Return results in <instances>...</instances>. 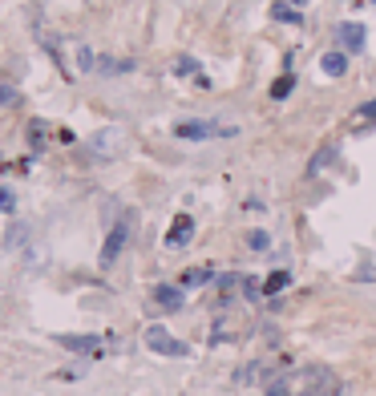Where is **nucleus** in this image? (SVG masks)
I'll return each mask as SVG.
<instances>
[{
  "instance_id": "11",
  "label": "nucleus",
  "mask_w": 376,
  "mask_h": 396,
  "mask_svg": "<svg viewBox=\"0 0 376 396\" xmlns=\"http://www.w3.org/2000/svg\"><path fill=\"white\" fill-rule=\"evenodd\" d=\"M320 69H324L328 77H344V73H348V53L344 49H328L324 57H320Z\"/></svg>"
},
{
  "instance_id": "1",
  "label": "nucleus",
  "mask_w": 376,
  "mask_h": 396,
  "mask_svg": "<svg viewBox=\"0 0 376 396\" xmlns=\"http://www.w3.org/2000/svg\"><path fill=\"white\" fill-rule=\"evenodd\" d=\"M130 235H134V215H122L114 227H110L105 243H101L98 263H101V267H114V263H117V255H122V251H126V243H130Z\"/></svg>"
},
{
  "instance_id": "21",
  "label": "nucleus",
  "mask_w": 376,
  "mask_h": 396,
  "mask_svg": "<svg viewBox=\"0 0 376 396\" xmlns=\"http://www.w3.org/2000/svg\"><path fill=\"white\" fill-rule=\"evenodd\" d=\"M247 247L251 251H271V235L267 231H251L247 235Z\"/></svg>"
},
{
  "instance_id": "22",
  "label": "nucleus",
  "mask_w": 376,
  "mask_h": 396,
  "mask_svg": "<svg viewBox=\"0 0 376 396\" xmlns=\"http://www.w3.org/2000/svg\"><path fill=\"white\" fill-rule=\"evenodd\" d=\"M25 235H29V227H20V223H13V227H8V235H4V247H17V243L25 239Z\"/></svg>"
},
{
  "instance_id": "17",
  "label": "nucleus",
  "mask_w": 376,
  "mask_h": 396,
  "mask_svg": "<svg viewBox=\"0 0 376 396\" xmlns=\"http://www.w3.org/2000/svg\"><path fill=\"white\" fill-rule=\"evenodd\" d=\"M263 396H295L292 392V376H271L267 380V388H263Z\"/></svg>"
},
{
  "instance_id": "4",
  "label": "nucleus",
  "mask_w": 376,
  "mask_h": 396,
  "mask_svg": "<svg viewBox=\"0 0 376 396\" xmlns=\"http://www.w3.org/2000/svg\"><path fill=\"white\" fill-rule=\"evenodd\" d=\"M295 396H340V380L332 376L328 368H308L304 372V388Z\"/></svg>"
},
{
  "instance_id": "8",
  "label": "nucleus",
  "mask_w": 376,
  "mask_h": 396,
  "mask_svg": "<svg viewBox=\"0 0 376 396\" xmlns=\"http://www.w3.org/2000/svg\"><path fill=\"white\" fill-rule=\"evenodd\" d=\"M182 291H186V287H179V283H158V287H154V303H158L162 312H182V303H186Z\"/></svg>"
},
{
  "instance_id": "9",
  "label": "nucleus",
  "mask_w": 376,
  "mask_h": 396,
  "mask_svg": "<svg viewBox=\"0 0 376 396\" xmlns=\"http://www.w3.org/2000/svg\"><path fill=\"white\" fill-rule=\"evenodd\" d=\"M89 150H93L98 158H114L117 150H122V130H98L89 138Z\"/></svg>"
},
{
  "instance_id": "20",
  "label": "nucleus",
  "mask_w": 376,
  "mask_h": 396,
  "mask_svg": "<svg viewBox=\"0 0 376 396\" xmlns=\"http://www.w3.org/2000/svg\"><path fill=\"white\" fill-rule=\"evenodd\" d=\"M13 211H17V190L0 186V215H13Z\"/></svg>"
},
{
  "instance_id": "5",
  "label": "nucleus",
  "mask_w": 376,
  "mask_h": 396,
  "mask_svg": "<svg viewBox=\"0 0 376 396\" xmlns=\"http://www.w3.org/2000/svg\"><path fill=\"white\" fill-rule=\"evenodd\" d=\"M336 41L344 45V53H360L368 41V29L360 20H344V25H336Z\"/></svg>"
},
{
  "instance_id": "18",
  "label": "nucleus",
  "mask_w": 376,
  "mask_h": 396,
  "mask_svg": "<svg viewBox=\"0 0 376 396\" xmlns=\"http://www.w3.org/2000/svg\"><path fill=\"white\" fill-rule=\"evenodd\" d=\"M45 138H49V126L45 121H29V146L45 150Z\"/></svg>"
},
{
  "instance_id": "24",
  "label": "nucleus",
  "mask_w": 376,
  "mask_h": 396,
  "mask_svg": "<svg viewBox=\"0 0 376 396\" xmlns=\"http://www.w3.org/2000/svg\"><path fill=\"white\" fill-rule=\"evenodd\" d=\"M77 69H85V73H89V69H98V57H93L89 49H77Z\"/></svg>"
},
{
  "instance_id": "23",
  "label": "nucleus",
  "mask_w": 376,
  "mask_h": 396,
  "mask_svg": "<svg viewBox=\"0 0 376 396\" xmlns=\"http://www.w3.org/2000/svg\"><path fill=\"white\" fill-rule=\"evenodd\" d=\"M20 93L13 89V85H0V110H8V105H17Z\"/></svg>"
},
{
  "instance_id": "15",
  "label": "nucleus",
  "mask_w": 376,
  "mask_h": 396,
  "mask_svg": "<svg viewBox=\"0 0 376 396\" xmlns=\"http://www.w3.org/2000/svg\"><path fill=\"white\" fill-rule=\"evenodd\" d=\"M174 73H179V77H195V81H202V77H207L195 57H179V61H174Z\"/></svg>"
},
{
  "instance_id": "14",
  "label": "nucleus",
  "mask_w": 376,
  "mask_h": 396,
  "mask_svg": "<svg viewBox=\"0 0 376 396\" xmlns=\"http://www.w3.org/2000/svg\"><path fill=\"white\" fill-rule=\"evenodd\" d=\"M283 287H292V271H271V275L263 279V296H279Z\"/></svg>"
},
{
  "instance_id": "3",
  "label": "nucleus",
  "mask_w": 376,
  "mask_h": 396,
  "mask_svg": "<svg viewBox=\"0 0 376 396\" xmlns=\"http://www.w3.org/2000/svg\"><path fill=\"white\" fill-rule=\"evenodd\" d=\"M182 142H207V138H235V126H219V121H179L174 126Z\"/></svg>"
},
{
  "instance_id": "2",
  "label": "nucleus",
  "mask_w": 376,
  "mask_h": 396,
  "mask_svg": "<svg viewBox=\"0 0 376 396\" xmlns=\"http://www.w3.org/2000/svg\"><path fill=\"white\" fill-rule=\"evenodd\" d=\"M142 340H146V348H150V352H158V356H174V360L190 356V348L182 344V340H174L162 324H150V328L142 331Z\"/></svg>"
},
{
  "instance_id": "25",
  "label": "nucleus",
  "mask_w": 376,
  "mask_h": 396,
  "mask_svg": "<svg viewBox=\"0 0 376 396\" xmlns=\"http://www.w3.org/2000/svg\"><path fill=\"white\" fill-rule=\"evenodd\" d=\"M356 117H360V121H376V98H372V101H364Z\"/></svg>"
},
{
  "instance_id": "19",
  "label": "nucleus",
  "mask_w": 376,
  "mask_h": 396,
  "mask_svg": "<svg viewBox=\"0 0 376 396\" xmlns=\"http://www.w3.org/2000/svg\"><path fill=\"white\" fill-rule=\"evenodd\" d=\"M292 89H295V77H292V73H283V77H279V81L271 85V98L283 101V98H292Z\"/></svg>"
},
{
  "instance_id": "26",
  "label": "nucleus",
  "mask_w": 376,
  "mask_h": 396,
  "mask_svg": "<svg viewBox=\"0 0 376 396\" xmlns=\"http://www.w3.org/2000/svg\"><path fill=\"white\" fill-rule=\"evenodd\" d=\"M287 4H295V8H304V4H308V0H287Z\"/></svg>"
},
{
  "instance_id": "7",
  "label": "nucleus",
  "mask_w": 376,
  "mask_h": 396,
  "mask_svg": "<svg viewBox=\"0 0 376 396\" xmlns=\"http://www.w3.org/2000/svg\"><path fill=\"white\" fill-rule=\"evenodd\" d=\"M190 239H195V218H190V215H174L170 231H166V247L179 251V247H186Z\"/></svg>"
},
{
  "instance_id": "6",
  "label": "nucleus",
  "mask_w": 376,
  "mask_h": 396,
  "mask_svg": "<svg viewBox=\"0 0 376 396\" xmlns=\"http://www.w3.org/2000/svg\"><path fill=\"white\" fill-rule=\"evenodd\" d=\"M57 344L65 348V352H77V356H93V352H101V336H77V331H61V336H57Z\"/></svg>"
},
{
  "instance_id": "13",
  "label": "nucleus",
  "mask_w": 376,
  "mask_h": 396,
  "mask_svg": "<svg viewBox=\"0 0 376 396\" xmlns=\"http://www.w3.org/2000/svg\"><path fill=\"white\" fill-rule=\"evenodd\" d=\"M214 279V267H190V271H182L179 287H207Z\"/></svg>"
},
{
  "instance_id": "16",
  "label": "nucleus",
  "mask_w": 376,
  "mask_h": 396,
  "mask_svg": "<svg viewBox=\"0 0 376 396\" xmlns=\"http://www.w3.org/2000/svg\"><path fill=\"white\" fill-rule=\"evenodd\" d=\"M130 69H134L130 57L126 61L122 57H98V73H130Z\"/></svg>"
},
{
  "instance_id": "10",
  "label": "nucleus",
  "mask_w": 376,
  "mask_h": 396,
  "mask_svg": "<svg viewBox=\"0 0 376 396\" xmlns=\"http://www.w3.org/2000/svg\"><path fill=\"white\" fill-rule=\"evenodd\" d=\"M336 158H340V146H332V142H328V146H320L316 154H311V162H308V178H320V174H324Z\"/></svg>"
},
{
  "instance_id": "12",
  "label": "nucleus",
  "mask_w": 376,
  "mask_h": 396,
  "mask_svg": "<svg viewBox=\"0 0 376 396\" xmlns=\"http://www.w3.org/2000/svg\"><path fill=\"white\" fill-rule=\"evenodd\" d=\"M271 20H279V25H304V13L295 4H287V0H275L271 4Z\"/></svg>"
}]
</instances>
